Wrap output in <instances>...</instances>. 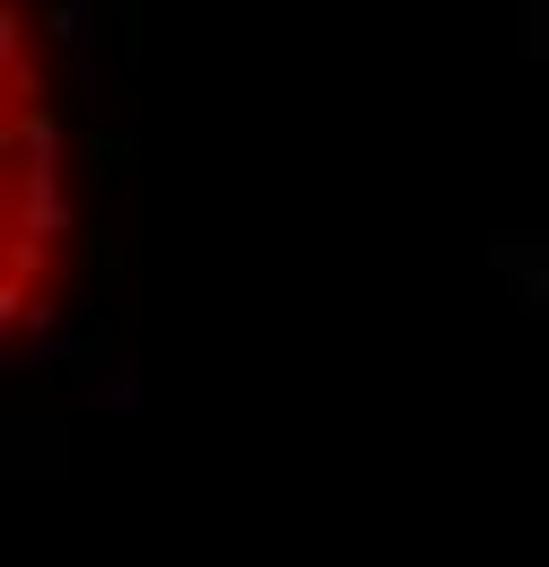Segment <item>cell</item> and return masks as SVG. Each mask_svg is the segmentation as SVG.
Segmentation results:
<instances>
[{
    "instance_id": "6da1fadb",
    "label": "cell",
    "mask_w": 549,
    "mask_h": 567,
    "mask_svg": "<svg viewBox=\"0 0 549 567\" xmlns=\"http://www.w3.org/2000/svg\"><path fill=\"white\" fill-rule=\"evenodd\" d=\"M62 288V210H53V105L27 53V0L0 27V306L27 332Z\"/></svg>"
}]
</instances>
